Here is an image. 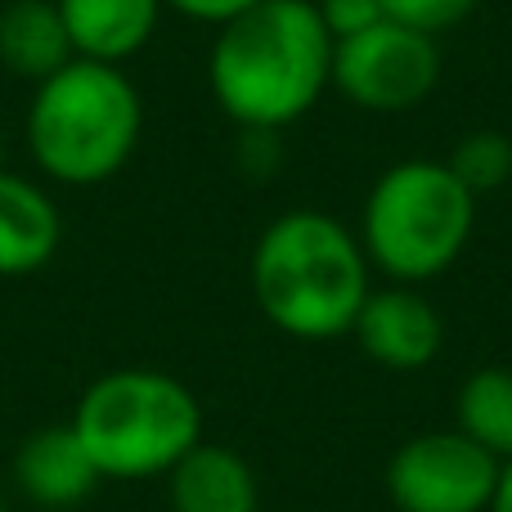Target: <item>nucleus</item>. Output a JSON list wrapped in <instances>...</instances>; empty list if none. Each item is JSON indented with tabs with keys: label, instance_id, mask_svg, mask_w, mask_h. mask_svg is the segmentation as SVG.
Segmentation results:
<instances>
[{
	"label": "nucleus",
	"instance_id": "nucleus-2",
	"mask_svg": "<svg viewBox=\"0 0 512 512\" xmlns=\"http://www.w3.org/2000/svg\"><path fill=\"white\" fill-rule=\"evenodd\" d=\"M369 256L328 212L297 207L265 225L252 248V297L279 333L328 342L351 333L369 297Z\"/></svg>",
	"mask_w": 512,
	"mask_h": 512
},
{
	"label": "nucleus",
	"instance_id": "nucleus-11",
	"mask_svg": "<svg viewBox=\"0 0 512 512\" xmlns=\"http://www.w3.org/2000/svg\"><path fill=\"white\" fill-rule=\"evenodd\" d=\"M63 216L36 180L0 171V279H23L54 261Z\"/></svg>",
	"mask_w": 512,
	"mask_h": 512
},
{
	"label": "nucleus",
	"instance_id": "nucleus-3",
	"mask_svg": "<svg viewBox=\"0 0 512 512\" xmlns=\"http://www.w3.org/2000/svg\"><path fill=\"white\" fill-rule=\"evenodd\" d=\"M144 99L113 63L72 59L45 77L27 108V153L54 185L95 189L140 149Z\"/></svg>",
	"mask_w": 512,
	"mask_h": 512
},
{
	"label": "nucleus",
	"instance_id": "nucleus-16",
	"mask_svg": "<svg viewBox=\"0 0 512 512\" xmlns=\"http://www.w3.org/2000/svg\"><path fill=\"white\" fill-rule=\"evenodd\" d=\"M477 9V0H382V14L400 27H414L423 36H441L459 27Z\"/></svg>",
	"mask_w": 512,
	"mask_h": 512
},
{
	"label": "nucleus",
	"instance_id": "nucleus-10",
	"mask_svg": "<svg viewBox=\"0 0 512 512\" xmlns=\"http://www.w3.org/2000/svg\"><path fill=\"white\" fill-rule=\"evenodd\" d=\"M54 5L68 27L72 59L113 63V68H122L153 41L162 18V0H54Z\"/></svg>",
	"mask_w": 512,
	"mask_h": 512
},
{
	"label": "nucleus",
	"instance_id": "nucleus-7",
	"mask_svg": "<svg viewBox=\"0 0 512 512\" xmlns=\"http://www.w3.org/2000/svg\"><path fill=\"white\" fill-rule=\"evenodd\" d=\"M504 463L463 432H423L387 463V495L400 512H490Z\"/></svg>",
	"mask_w": 512,
	"mask_h": 512
},
{
	"label": "nucleus",
	"instance_id": "nucleus-9",
	"mask_svg": "<svg viewBox=\"0 0 512 512\" xmlns=\"http://www.w3.org/2000/svg\"><path fill=\"white\" fill-rule=\"evenodd\" d=\"M14 490L36 508H77L95 495L99 468L68 423L41 427L14 450Z\"/></svg>",
	"mask_w": 512,
	"mask_h": 512
},
{
	"label": "nucleus",
	"instance_id": "nucleus-14",
	"mask_svg": "<svg viewBox=\"0 0 512 512\" xmlns=\"http://www.w3.org/2000/svg\"><path fill=\"white\" fill-rule=\"evenodd\" d=\"M459 432L499 463H512V369H477L459 387Z\"/></svg>",
	"mask_w": 512,
	"mask_h": 512
},
{
	"label": "nucleus",
	"instance_id": "nucleus-4",
	"mask_svg": "<svg viewBox=\"0 0 512 512\" xmlns=\"http://www.w3.org/2000/svg\"><path fill=\"white\" fill-rule=\"evenodd\" d=\"M68 427L104 481H149L203 441V409L171 373L113 369L81 391Z\"/></svg>",
	"mask_w": 512,
	"mask_h": 512
},
{
	"label": "nucleus",
	"instance_id": "nucleus-18",
	"mask_svg": "<svg viewBox=\"0 0 512 512\" xmlns=\"http://www.w3.org/2000/svg\"><path fill=\"white\" fill-rule=\"evenodd\" d=\"M162 5H171L176 14L194 18V23H212V27H225L230 18L248 14L252 5H261V0H162Z\"/></svg>",
	"mask_w": 512,
	"mask_h": 512
},
{
	"label": "nucleus",
	"instance_id": "nucleus-20",
	"mask_svg": "<svg viewBox=\"0 0 512 512\" xmlns=\"http://www.w3.org/2000/svg\"><path fill=\"white\" fill-rule=\"evenodd\" d=\"M0 162H5V131H0ZM0 171H5V167H0Z\"/></svg>",
	"mask_w": 512,
	"mask_h": 512
},
{
	"label": "nucleus",
	"instance_id": "nucleus-13",
	"mask_svg": "<svg viewBox=\"0 0 512 512\" xmlns=\"http://www.w3.org/2000/svg\"><path fill=\"white\" fill-rule=\"evenodd\" d=\"M0 63L32 86L72 63L68 27L54 0H9L0 9Z\"/></svg>",
	"mask_w": 512,
	"mask_h": 512
},
{
	"label": "nucleus",
	"instance_id": "nucleus-21",
	"mask_svg": "<svg viewBox=\"0 0 512 512\" xmlns=\"http://www.w3.org/2000/svg\"><path fill=\"white\" fill-rule=\"evenodd\" d=\"M0 512H5V495H0Z\"/></svg>",
	"mask_w": 512,
	"mask_h": 512
},
{
	"label": "nucleus",
	"instance_id": "nucleus-5",
	"mask_svg": "<svg viewBox=\"0 0 512 512\" xmlns=\"http://www.w3.org/2000/svg\"><path fill=\"white\" fill-rule=\"evenodd\" d=\"M477 225V194L445 162L409 158L378 176L364 198L360 248L373 270L396 283H423L463 256Z\"/></svg>",
	"mask_w": 512,
	"mask_h": 512
},
{
	"label": "nucleus",
	"instance_id": "nucleus-15",
	"mask_svg": "<svg viewBox=\"0 0 512 512\" xmlns=\"http://www.w3.org/2000/svg\"><path fill=\"white\" fill-rule=\"evenodd\" d=\"M445 167L459 176L468 194H490V189L508 185L512 176V140L504 131H472L454 144Z\"/></svg>",
	"mask_w": 512,
	"mask_h": 512
},
{
	"label": "nucleus",
	"instance_id": "nucleus-19",
	"mask_svg": "<svg viewBox=\"0 0 512 512\" xmlns=\"http://www.w3.org/2000/svg\"><path fill=\"white\" fill-rule=\"evenodd\" d=\"M490 512H512V463L499 468V486H495V499H490Z\"/></svg>",
	"mask_w": 512,
	"mask_h": 512
},
{
	"label": "nucleus",
	"instance_id": "nucleus-1",
	"mask_svg": "<svg viewBox=\"0 0 512 512\" xmlns=\"http://www.w3.org/2000/svg\"><path fill=\"white\" fill-rule=\"evenodd\" d=\"M207 86L243 131H283L333 86V36L315 0H261L216 27Z\"/></svg>",
	"mask_w": 512,
	"mask_h": 512
},
{
	"label": "nucleus",
	"instance_id": "nucleus-17",
	"mask_svg": "<svg viewBox=\"0 0 512 512\" xmlns=\"http://www.w3.org/2000/svg\"><path fill=\"white\" fill-rule=\"evenodd\" d=\"M315 9H319V18H324L333 45L346 41V36L369 32L373 23H382V18H387V14H382V0H315Z\"/></svg>",
	"mask_w": 512,
	"mask_h": 512
},
{
	"label": "nucleus",
	"instance_id": "nucleus-12",
	"mask_svg": "<svg viewBox=\"0 0 512 512\" xmlns=\"http://www.w3.org/2000/svg\"><path fill=\"white\" fill-rule=\"evenodd\" d=\"M167 495L171 512H261L256 472L230 445L198 441L167 472Z\"/></svg>",
	"mask_w": 512,
	"mask_h": 512
},
{
	"label": "nucleus",
	"instance_id": "nucleus-8",
	"mask_svg": "<svg viewBox=\"0 0 512 512\" xmlns=\"http://www.w3.org/2000/svg\"><path fill=\"white\" fill-rule=\"evenodd\" d=\"M351 333L373 364L396 373L427 369L441 355V342H445V324L436 315V306L423 292L405 288V283L369 292Z\"/></svg>",
	"mask_w": 512,
	"mask_h": 512
},
{
	"label": "nucleus",
	"instance_id": "nucleus-6",
	"mask_svg": "<svg viewBox=\"0 0 512 512\" xmlns=\"http://www.w3.org/2000/svg\"><path fill=\"white\" fill-rule=\"evenodd\" d=\"M441 81V45L391 18L333 45V86L364 113L418 108Z\"/></svg>",
	"mask_w": 512,
	"mask_h": 512
}]
</instances>
